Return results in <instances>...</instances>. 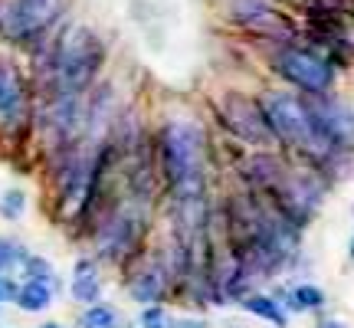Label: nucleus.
I'll list each match as a JSON object with an SVG mask.
<instances>
[{"mask_svg":"<svg viewBox=\"0 0 354 328\" xmlns=\"http://www.w3.org/2000/svg\"><path fill=\"white\" fill-rule=\"evenodd\" d=\"M26 256H30V253H24L13 240L0 237V276H3V273H10L13 266H24Z\"/></svg>","mask_w":354,"mask_h":328,"instance_id":"19","label":"nucleus"},{"mask_svg":"<svg viewBox=\"0 0 354 328\" xmlns=\"http://www.w3.org/2000/svg\"><path fill=\"white\" fill-rule=\"evenodd\" d=\"M167 282H171V276H167L165 266L148 263V266H141L138 273L128 279V292H131V299H135V302H141L145 309H148V305L161 302V295L167 292Z\"/></svg>","mask_w":354,"mask_h":328,"instance_id":"12","label":"nucleus"},{"mask_svg":"<svg viewBox=\"0 0 354 328\" xmlns=\"http://www.w3.org/2000/svg\"><path fill=\"white\" fill-rule=\"evenodd\" d=\"M305 105L312 112L318 138L335 154H348L354 148V112L344 102L331 95H305Z\"/></svg>","mask_w":354,"mask_h":328,"instance_id":"6","label":"nucleus"},{"mask_svg":"<svg viewBox=\"0 0 354 328\" xmlns=\"http://www.w3.org/2000/svg\"><path fill=\"white\" fill-rule=\"evenodd\" d=\"M259 109H263V118H266V125H269V131H272V138L282 148L302 154L305 161H312V164H331L335 152L318 138L312 112L305 105V95L269 89V92L259 95Z\"/></svg>","mask_w":354,"mask_h":328,"instance_id":"2","label":"nucleus"},{"mask_svg":"<svg viewBox=\"0 0 354 328\" xmlns=\"http://www.w3.org/2000/svg\"><path fill=\"white\" fill-rule=\"evenodd\" d=\"M26 122V92L10 63H0V131H17Z\"/></svg>","mask_w":354,"mask_h":328,"instance_id":"11","label":"nucleus"},{"mask_svg":"<svg viewBox=\"0 0 354 328\" xmlns=\"http://www.w3.org/2000/svg\"><path fill=\"white\" fill-rule=\"evenodd\" d=\"M233 20L243 24L250 33H259V37H276V39H289L292 26L282 13L269 3V0H233Z\"/></svg>","mask_w":354,"mask_h":328,"instance_id":"10","label":"nucleus"},{"mask_svg":"<svg viewBox=\"0 0 354 328\" xmlns=\"http://www.w3.org/2000/svg\"><path fill=\"white\" fill-rule=\"evenodd\" d=\"M79 328H118V312L112 305H88L79 316Z\"/></svg>","mask_w":354,"mask_h":328,"instance_id":"17","label":"nucleus"},{"mask_svg":"<svg viewBox=\"0 0 354 328\" xmlns=\"http://www.w3.org/2000/svg\"><path fill=\"white\" fill-rule=\"evenodd\" d=\"M348 253H351V259H354V237H351V250H348Z\"/></svg>","mask_w":354,"mask_h":328,"instance_id":"25","label":"nucleus"},{"mask_svg":"<svg viewBox=\"0 0 354 328\" xmlns=\"http://www.w3.org/2000/svg\"><path fill=\"white\" fill-rule=\"evenodd\" d=\"M17 305L24 309V312H46L53 305V286L46 282H30L26 279L20 292H17Z\"/></svg>","mask_w":354,"mask_h":328,"instance_id":"16","label":"nucleus"},{"mask_svg":"<svg viewBox=\"0 0 354 328\" xmlns=\"http://www.w3.org/2000/svg\"><path fill=\"white\" fill-rule=\"evenodd\" d=\"M73 299L82 305H99V295H102V279H99V266L92 259H79L76 269H73Z\"/></svg>","mask_w":354,"mask_h":328,"instance_id":"13","label":"nucleus"},{"mask_svg":"<svg viewBox=\"0 0 354 328\" xmlns=\"http://www.w3.org/2000/svg\"><path fill=\"white\" fill-rule=\"evenodd\" d=\"M59 10H63V0H13L7 13V30L17 39H30L43 33L59 17Z\"/></svg>","mask_w":354,"mask_h":328,"instance_id":"9","label":"nucleus"},{"mask_svg":"<svg viewBox=\"0 0 354 328\" xmlns=\"http://www.w3.org/2000/svg\"><path fill=\"white\" fill-rule=\"evenodd\" d=\"M39 328H63V325H56V322H50V325H39Z\"/></svg>","mask_w":354,"mask_h":328,"instance_id":"24","label":"nucleus"},{"mask_svg":"<svg viewBox=\"0 0 354 328\" xmlns=\"http://www.w3.org/2000/svg\"><path fill=\"white\" fill-rule=\"evenodd\" d=\"M325 302H328V299H325V292L318 289V286L302 282V286H295V289L282 299V309H286V312H318Z\"/></svg>","mask_w":354,"mask_h":328,"instance_id":"15","label":"nucleus"},{"mask_svg":"<svg viewBox=\"0 0 354 328\" xmlns=\"http://www.w3.org/2000/svg\"><path fill=\"white\" fill-rule=\"evenodd\" d=\"M240 305L250 312V316L263 318V322H269V325L289 328V312H286L282 302L272 299V295H263V292H246V295L240 299Z\"/></svg>","mask_w":354,"mask_h":328,"instance_id":"14","label":"nucleus"},{"mask_svg":"<svg viewBox=\"0 0 354 328\" xmlns=\"http://www.w3.org/2000/svg\"><path fill=\"white\" fill-rule=\"evenodd\" d=\"M220 125H227L236 138L250 141V145H259V148H269V145H276L272 138V131L266 125L263 118V109H259V102L246 99V95H236V92H230L223 105H220Z\"/></svg>","mask_w":354,"mask_h":328,"instance_id":"7","label":"nucleus"},{"mask_svg":"<svg viewBox=\"0 0 354 328\" xmlns=\"http://www.w3.org/2000/svg\"><path fill=\"white\" fill-rule=\"evenodd\" d=\"M272 69L282 79H289L295 89H302V95H328L335 82V69L328 60L302 46H279L272 56Z\"/></svg>","mask_w":354,"mask_h":328,"instance_id":"5","label":"nucleus"},{"mask_svg":"<svg viewBox=\"0 0 354 328\" xmlns=\"http://www.w3.org/2000/svg\"><path fill=\"white\" fill-rule=\"evenodd\" d=\"M315 328H348V325H344L342 318H322Z\"/></svg>","mask_w":354,"mask_h":328,"instance_id":"23","label":"nucleus"},{"mask_svg":"<svg viewBox=\"0 0 354 328\" xmlns=\"http://www.w3.org/2000/svg\"><path fill=\"white\" fill-rule=\"evenodd\" d=\"M141 328H174V318L167 316L165 305H148L141 309Z\"/></svg>","mask_w":354,"mask_h":328,"instance_id":"20","label":"nucleus"},{"mask_svg":"<svg viewBox=\"0 0 354 328\" xmlns=\"http://www.w3.org/2000/svg\"><path fill=\"white\" fill-rule=\"evenodd\" d=\"M24 207H26V197H24V190H10L7 197H3V217H20L24 214Z\"/></svg>","mask_w":354,"mask_h":328,"instance_id":"21","label":"nucleus"},{"mask_svg":"<svg viewBox=\"0 0 354 328\" xmlns=\"http://www.w3.org/2000/svg\"><path fill=\"white\" fill-rule=\"evenodd\" d=\"M102 66V43L92 30L73 26L66 30L53 53V99H79Z\"/></svg>","mask_w":354,"mask_h":328,"instance_id":"3","label":"nucleus"},{"mask_svg":"<svg viewBox=\"0 0 354 328\" xmlns=\"http://www.w3.org/2000/svg\"><path fill=\"white\" fill-rule=\"evenodd\" d=\"M24 273L30 276V282H46V286H56V279H53V266L46 263L43 256H26Z\"/></svg>","mask_w":354,"mask_h":328,"instance_id":"18","label":"nucleus"},{"mask_svg":"<svg viewBox=\"0 0 354 328\" xmlns=\"http://www.w3.org/2000/svg\"><path fill=\"white\" fill-rule=\"evenodd\" d=\"M322 194H325V184H322L312 171H299V167H286L282 181L269 190L272 207H276L295 230H302L305 224L312 220V214H315L318 203H322Z\"/></svg>","mask_w":354,"mask_h":328,"instance_id":"4","label":"nucleus"},{"mask_svg":"<svg viewBox=\"0 0 354 328\" xmlns=\"http://www.w3.org/2000/svg\"><path fill=\"white\" fill-rule=\"evenodd\" d=\"M17 292H20V286L13 279L0 276V302H17Z\"/></svg>","mask_w":354,"mask_h":328,"instance_id":"22","label":"nucleus"},{"mask_svg":"<svg viewBox=\"0 0 354 328\" xmlns=\"http://www.w3.org/2000/svg\"><path fill=\"white\" fill-rule=\"evenodd\" d=\"M138 237H141V220L131 210H118L95 233V253H99V259L118 263L138 246Z\"/></svg>","mask_w":354,"mask_h":328,"instance_id":"8","label":"nucleus"},{"mask_svg":"<svg viewBox=\"0 0 354 328\" xmlns=\"http://www.w3.org/2000/svg\"><path fill=\"white\" fill-rule=\"evenodd\" d=\"M161 171L177 207L203 201L207 161H203V131L187 118H174L161 128Z\"/></svg>","mask_w":354,"mask_h":328,"instance_id":"1","label":"nucleus"}]
</instances>
